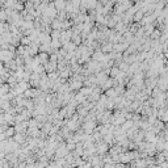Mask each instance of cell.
I'll list each match as a JSON object with an SVG mask.
<instances>
[{
	"mask_svg": "<svg viewBox=\"0 0 168 168\" xmlns=\"http://www.w3.org/2000/svg\"><path fill=\"white\" fill-rule=\"evenodd\" d=\"M8 19V15L5 11H0V23H3V21H5Z\"/></svg>",
	"mask_w": 168,
	"mask_h": 168,
	"instance_id": "cell-1",
	"label": "cell"
},
{
	"mask_svg": "<svg viewBox=\"0 0 168 168\" xmlns=\"http://www.w3.org/2000/svg\"><path fill=\"white\" fill-rule=\"evenodd\" d=\"M19 2H21V3H25V2H28V0H19Z\"/></svg>",
	"mask_w": 168,
	"mask_h": 168,
	"instance_id": "cell-2",
	"label": "cell"
}]
</instances>
